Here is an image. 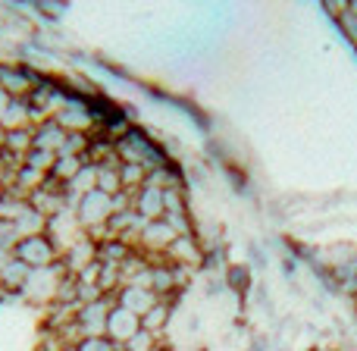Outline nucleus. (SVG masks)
<instances>
[{"instance_id": "nucleus-28", "label": "nucleus", "mask_w": 357, "mask_h": 351, "mask_svg": "<svg viewBox=\"0 0 357 351\" xmlns=\"http://www.w3.org/2000/svg\"><path fill=\"white\" fill-rule=\"evenodd\" d=\"M245 351H270V339H266V336H254Z\"/></svg>"}, {"instance_id": "nucleus-29", "label": "nucleus", "mask_w": 357, "mask_h": 351, "mask_svg": "<svg viewBox=\"0 0 357 351\" xmlns=\"http://www.w3.org/2000/svg\"><path fill=\"white\" fill-rule=\"evenodd\" d=\"M10 104H13V98L6 91H0V119L6 117V110H10Z\"/></svg>"}, {"instance_id": "nucleus-31", "label": "nucleus", "mask_w": 357, "mask_h": 351, "mask_svg": "<svg viewBox=\"0 0 357 351\" xmlns=\"http://www.w3.org/2000/svg\"><path fill=\"white\" fill-rule=\"evenodd\" d=\"M6 197V185H3V179H0V201Z\"/></svg>"}, {"instance_id": "nucleus-8", "label": "nucleus", "mask_w": 357, "mask_h": 351, "mask_svg": "<svg viewBox=\"0 0 357 351\" xmlns=\"http://www.w3.org/2000/svg\"><path fill=\"white\" fill-rule=\"evenodd\" d=\"M204 245L197 241V235H178L173 245L167 248V260L176 267H185V270H204Z\"/></svg>"}, {"instance_id": "nucleus-27", "label": "nucleus", "mask_w": 357, "mask_h": 351, "mask_svg": "<svg viewBox=\"0 0 357 351\" xmlns=\"http://www.w3.org/2000/svg\"><path fill=\"white\" fill-rule=\"evenodd\" d=\"M345 10H348V0H323V13H326L333 22H335V19H339Z\"/></svg>"}, {"instance_id": "nucleus-13", "label": "nucleus", "mask_w": 357, "mask_h": 351, "mask_svg": "<svg viewBox=\"0 0 357 351\" xmlns=\"http://www.w3.org/2000/svg\"><path fill=\"white\" fill-rule=\"evenodd\" d=\"M94 260H98V245H94V241L88 239V235H85V239L75 241V245L69 248V251H63V254H60V264H63V270H66L69 276L82 273L88 264H94Z\"/></svg>"}, {"instance_id": "nucleus-3", "label": "nucleus", "mask_w": 357, "mask_h": 351, "mask_svg": "<svg viewBox=\"0 0 357 351\" xmlns=\"http://www.w3.org/2000/svg\"><path fill=\"white\" fill-rule=\"evenodd\" d=\"M113 197L104 195V191H88V195L79 197V204H75V220H79V226L85 229V232H94V229L107 226V220L113 216Z\"/></svg>"}, {"instance_id": "nucleus-25", "label": "nucleus", "mask_w": 357, "mask_h": 351, "mask_svg": "<svg viewBox=\"0 0 357 351\" xmlns=\"http://www.w3.org/2000/svg\"><path fill=\"white\" fill-rule=\"evenodd\" d=\"M54 160H56V157H54V154H44V151H29V154H25V167L38 170V173H44V176L50 173Z\"/></svg>"}, {"instance_id": "nucleus-11", "label": "nucleus", "mask_w": 357, "mask_h": 351, "mask_svg": "<svg viewBox=\"0 0 357 351\" xmlns=\"http://www.w3.org/2000/svg\"><path fill=\"white\" fill-rule=\"evenodd\" d=\"M132 210L142 216L144 223H154V220H163L167 207H163V188H154V185H144L132 195Z\"/></svg>"}, {"instance_id": "nucleus-33", "label": "nucleus", "mask_w": 357, "mask_h": 351, "mask_svg": "<svg viewBox=\"0 0 357 351\" xmlns=\"http://www.w3.org/2000/svg\"><path fill=\"white\" fill-rule=\"evenodd\" d=\"M60 351H79V348H75V345H63Z\"/></svg>"}, {"instance_id": "nucleus-5", "label": "nucleus", "mask_w": 357, "mask_h": 351, "mask_svg": "<svg viewBox=\"0 0 357 351\" xmlns=\"http://www.w3.org/2000/svg\"><path fill=\"white\" fill-rule=\"evenodd\" d=\"M138 333H142V317L119 308V304H113L110 314H107V329H104L107 339H110L113 345H126V342L135 339Z\"/></svg>"}, {"instance_id": "nucleus-10", "label": "nucleus", "mask_w": 357, "mask_h": 351, "mask_svg": "<svg viewBox=\"0 0 357 351\" xmlns=\"http://www.w3.org/2000/svg\"><path fill=\"white\" fill-rule=\"evenodd\" d=\"M66 144V132L54 123V119H41L31 126V151H44V154H60Z\"/></svg>"}, {"instance_id": "nucleus-12", "label": "nucleus", "mask_w": 357, "mask_h": 351, "mask_svg": "<svg viewBox=\"0 0 357 351\" xmlns=\"http://www.w3.org/2000/svg\"><path fill=\"white\" fill-rule=\"evenodd\" d=\"M113 301H116L119 308L132 311V314L144 317L157 301H160V298H157L151 289H144V285H123V289H119L116 295H113Z\"/></svg>"}, {"instance_id": "nucleus-22", "label": "nucleus", "mask_w": 357, "mask_h": 351, "mask_svg": "<svg viewBox=\"0 0 357 351\" xmlns=\"http://www.w3.org/2000/svg\"><path fill=\"white\" fill-rule=\"evenodd\" d=\"M119 182H123V191L135 195L138 188L148 185V170L142 163H119Z\"/></svg>"}, {"instance_id": "nucleus-14", "label": "nucleus", "mask_w": 357, "mask_h": 351, "mask_svg": "<svg viewBox=\"0 0 357 351\" xmlns=\"http://www.w3.org/2000/svg\"><path fill=\"white\" fill-rule=\"evenodd\" d=\"M29 267L22 264V260H16V254H13L6 264H0V289H3V295H19L25 285V279H29Z\"/></svg>"}, {"instance_id": "nucleus-30", "label": "nucleus", "mask_w": 357, "mask_h": 351, "mask_svg": "<svg viewBox=\"0 0 357 351\" xmlns=\"http://www.w3.org/2000/svg\"><path fill=\"white\" fill-rule=\"evenodd\" d=\"M310 351H342V348H335V345H314Z\"/></svg>"}, {"instance_id": "nucleus-7", "label": "nucleus", "mask_w": 357, "mask_h": 351, "mask_svg": "<svg viewBox=\"0 0 357 351\" xmlns=\"http://www.w3.org/2000/svg\"><path fill=\"white\" fill-rule=\"evenodd\" d=\"M47 239L54 241V248L60 254L69 251L79 239H85V229H82L79 220H75V210H63L60 216L47 220Z\"/></svg>"}, {"instance_id": "nucleus-19", "label": "nucleus", "mask_w": 357, "mask_h": 351, "mask_svg": "<svg viewBox=\"0 0 357 351\" xmlns=\"http://www.w3.org/2000/svg\"><path fill=\"white\" fill-rule=\"evenodd\" d=\"M0 148L6 154H16L25 160V154L31 151V126L29 129H13V132H0Z\"/></svg>"}, {"instance_id": "nucleus-17", "label": "nucleus", "mask_w": 357, "mask_h": 351, "mask_svg": "<svg viewBox=\"0 0 357 351\" xmlns=\"http://www.w3.org/2000/svg\"><path fill=\"white\" fill-rule=\"evenodd\" d=\"M82 170H85V157H73V154H60L54 160V167H50V179H54L56 185H63V188H66L69 182H73L75 176L82 173Z\"/></svg>"}, {"instance_id": "nucleus-9", "label": "nucleus", "mask_w": 357, "mask_h": 351, "mask_svg": "<svg viewBox=\"0 0 357 351\" xmlns=\"http://www.w3.org/2000/svg\"><path fill=\"white\" fill-rule=\"evenodd\" d=\"M178 235L173 232L167 220H154V223H144L142 232H138V251L142 254H167V248L173 245Z\"/></svg>"}, {"instance_id": "nucleus-2", "label": "nucleus", "mask_w": 357, "mask_h": 351, "mask_svg": "<svg viewBox=\"0 0 357 351\" xmlns=\"http://www.w3.org/2000/svg\"><path fill=\"white\" fill-rule=\"evenodd\" d=\"M13 254H16V260H22L29 270H44V267L60 264V251H56L54 241L47 239V232L19 239L16 248H13Z\"/></svg>"}, {"instance_id": "nucleus-18", "label": "nucleus", "mask_w": 357, "mask_h": 351, "mask_svg": "<svg viewBox=\"0 0 357 351\" xmlns=\"http://www.w3.org/2000/svg\"><path fill=\"white\" fill-rule=\"evenodd\" d=\"M222 283H226V289H232L238 298H245L254 285V270L248 264H229L226 273H222Z\"/></svg>"}, {"instance_id": "nucleus-32", "label": "nucleus", "mask_w": 357, "mask_h": 351, "mask_svg": "<svg viewBox=\"0 0 357 351\" xmlns=\"http://www.w3.org/2000/svg\"><path fill=\"white\" fill-rule=\"evenodd\" d=\"M351 311H354V320H357V298H351Z\"/></svg>"}, {"instance_id": "nucleus-23", "label": "nucleus", "mask_w": 357, "mask_h": 351, "mask_svg": "<svg viewBox=\"0 0 357 351\" xmlns=\"http://www.w3.org/2000/svg\"><path fill=\"white\" fill-rule=\"evenodd\" d=\"M335 25H339L342 38H345L351 47H357V0H348V10L335 19Z\"/></svg>"}, {"instance_id": "nucleus-26", "label": "nucleus", "mask_w": 357, "mask_h": 351, "mask_svg": "<svg viewBox=\"0 0 357 351\" xmlns=\"http://www.w3.org/2000/svg\"><path fill=\"white\" fill-rule=\"evenodd\" d=\"M79 351H113L116 345H113L107 336H85V339H79V345H75Z\"/></svg>"}, {"instance_id": "nucleus-6", "label": "nucleus", "mask_w": 357, "mask_h": 351, "mask_svg": "<svg viewBox=\"0 0 357 351\" xmlns=\"http://www.w3.org/2000/svg\"><path fill=\"white\" fill-rule=\"evenodd\" d=\"M113 304H116L113 298H98V301H91V304H79V311H75V327H79L82 339H85V336H104L107 314H110Z\"/></svg>"}, {"instance_id": "nucleus-16", "label": "nucleus", "mask_w": 357, "mask_h": 351, "mask_svg": "<svg viewBox=\"0 0 357 351\" xmlns=\"http://www.w3.org/2000/svg\"><path fill=\"white\" fill-rule=\"evenodd\" d=\"M13 226V232H16V239H29V235H41V232H47V216L44 214H38L35 207H25L22 214L16 216V220L10 223Z\"/></svg>"}, {"instance_id": "nucleus-1", "label": "nucleus", "mask_w": 357, "mask_h": 351, "mask_svg": "<svg viewBox=\"0 0 357 351\" xmlns=\"http://www.w3.org/2000/svg\"><path fill=\"white\" fill-rule=\"evenodd\" d=\"M66 276L69 273L63 270V264L44 267V270H31L19 295L31 304H44V308H50V304L56 301V295H60V285L66 283Z\"/></svg>"}, {"instance_id": "nucleus-15", "label": "nucleus", "mask_w": 357, "mask_h": 351, "mask_svg": "<svg viewBox=\"0 0 357 351\" xmlns=\"http://www.w3.org/2000/svg\"><path fill=\"white\" fill-rule=\"evenodd\" d=\"M173 311H176V301H157L154 308L148 311V314L142 317V329L151 336H157L160 339L163 333L169 329V320H173Z\"/></svg>"}, {"instance_id": "nucleus-20", "label": "nucleus", "mask_w": 357, "mask_h": 351, "mask_svg": "<svg viewBox=\"0 0 357 351\" xmlns=\"http://www.w3.org/2000/svg\"><path fill=\"white\" fill-rule=\"evenodd\" d=\"M29 126H35V119H31V110L25 100H13L10 110H6V117L0 119V132H13V129H29Z\"/></svg>"}, {"instance_id": "nucleus-35", "label": "nucleus", "mask_w": 357, "mask_h": 351, "mask_svg": "<svg viewBox=\"0 0 357 351\" xmlns=\"http://www.w3.org/2000/svg\"><path fill=\"white\" fill-rule=\"evenodd\" d=\"M354 54H357V47H354Z\"/></svg>"}, {"instance_id": "nucleus-4", "label": "nucleus", "mask_w": 357, "mask_h": 351, "mask_svg": "<svg viewBox=\"0 0 357 351\" xmlns=\"http://www.w3.org/2000/svg\"><path fill=\"white\" fill-rule=\"evenodd\" d=\"M38 82H41V73L35 69L19 66V63H0V91H6L13 100H25Z\"/></svg>"}, {"instance_id": "nucleus-34", "label": "nucleus", "mask_w": 357, "mask_h": 351, "mask_svg": "<svg viewBox=\"0 0 357 351\" xmlns=\"http://www.w3.org/2000/svg\"><path fill=\"white\" fill-rule=\"evenodd\" d=\"M0 163H3V148H0Z\"/></svg>"}, {"instance_id": "nucleus-21", "label": "nucleus", "mask_w": 357, "mask_h": 351, "mask_svg": "<svg viewBox=\"0 0 357 351\" xmlns=\"http://www.w3.org/2000/svg\"><path fill=\"white\" fill-rule=\"evenodd\" d=\"M132 251H135V248L126 245L123 239H107V241H100V245H98V260H100V264L119 267Z\"/></svg>"}, {"instance_id": "nucleus-24", "label": "nucleus", "mask_w": 357, "mask_h": 351, "mask_svg": "<svg viewBox=\"0 0 357 351\" xmlns=\"http://www.w3.org/2000/svg\"><path fill=\"white\" fill-rule=\"evenodd\" d=\"M98 191L116 197L123 191V182H119V167H100L98 170Z\"/></svg>"}]
</instances>
